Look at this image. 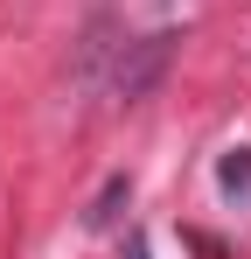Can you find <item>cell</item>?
I'll list each match as a JSON object with an SVG mask.
<instances>
[{
    "instance_id": "cell-1",
    "label": "cell",
    "mask_w": 251,
    "mask_h": 259,
    "mask_svg": "<svg viewBox=\"0 0 251 259\" xmlns=\"http://www.w3.org/2000/svg\"><path fill=\"white\" fill-rule=\"evenodd\" d=\"M174 28H161V35H140V42H126L119 49V63H112V98H147V91L161 84V70H167V56H174Z\"/></svg>"
},
{
    "instance_id": "cell-2",
    "label": "cell",
    "mask_w": 251,
    "mask_h": 259,
    "mask_svg": "<svg viewBox=\"0 0 251 259\" xmlns=\"http://www.w3.org/2000/svg\"><path fill=\"white\" fill-rule=\"evenodd\" d=\"M216 175H223V196L230 203H251V147H230Z\"/></svg>"
},
{
    "instance_id": "cell-3",
    "label": "cell",
    "mask_w": 251,
    "mask_h": 259,
    "mask_svg": "<svg viewBox=\"0 0 251 259\" xmlns=\"http://www.w3.org/2000/svg\"><path fill=\"white\" fill-rule=\"evenodd\" d=\"M126 196H133V182H126V175H112V182H105V196L84 210V224H91V231H105V224L119 217V203H126Z\"/></svg>"
}]
</instances>
